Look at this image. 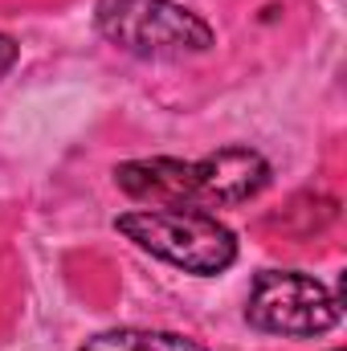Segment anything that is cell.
Wrapping results in <instances>:
<instances>
[{
  "instance_id": "1",
  "label": "cell",
  "mask_w": 347,
  "mask_h": 351,
  "mask_svg": "<svg viewBox=\"0 0 347 351\" xmlns=\"http://www.w3.org/2000/svg\"><path fill=\"white\" fill-rule=\"evenodd\" d=\"M270 160L254 147H221L200 160H127L115 168V188L156 208H233L270 188Z\"/></svg>"
},
{
  "instance_id": "2",
  "label": "cell",
  "mask_w": 347,
  "mask_h": 351,
  "mask_svg": "<svg viewBox=\"0 0 347 351\" xmlns=\"http://www.w3.org/2000/svg\"><path fill=\"white\" fill-rule=\"evenodd\" d=\"M115 229L143 254L196 278L225 274L237 262V237L225 221L204 208H131L115 217Z\"/></svg>"
},
{
  "instance_id": "3",
  "label": "cell",
  "mask_w": 347,
  "mask_h": 351,
  "mask_svg": "<svg viewBox=\"0 0 347 351\" xmlns=\"http://www.w3.org/2000/svg\"><path fill=\"white\" fill-rule=\"evenodd\" d=\"M94 29L135 58H192L217 45L213 25L176 0H98Z\"/></svg>"
},
{
  "instance_id": "4",
  "label": "cell",
  "mask_w": 347,
  "mask_h": 351,
  "mask_svg": "<svg viewBox=\"0 0 347 351\" xmlns=\"http://www.w3.org/2000/svg\"><path fill=\"white\" fill-rule=\"evenodd\" d=\"M246 319L265 335L315 339L339 323V294L302 269H261L246 298Z\"/></svg>"
},
{
  "instance_id": "5",
  "label": "cell",
  "mask_w": 347,
  "mask_h": 351,
  "mask_svg": "<svg viewBox=\"0 0 347 351\" xmlns=\"http://www.w3.org/2000/svg\"><path fill=\"white\" fill-rule=\"evenodd\" d=\"M78 351H208L204 343L176 335V331H147V327H115L86 339Z\"/></svg>"
},
{
  "instance_id": "6",
  "label": "cell",
  "mask_w": 347,
  "mask_h": 351,
  "mask_svg": "<svg viewBox=\"0 0 347 351\" xmlns=\"http://www.w3.org/2000/svg\"><path fill=\"white\" fill-rule=\"evenodd\" d=\"M16 58H21V45H16L8 33H0V78L16 66Z\"/></svg>"
}]
</instances>
